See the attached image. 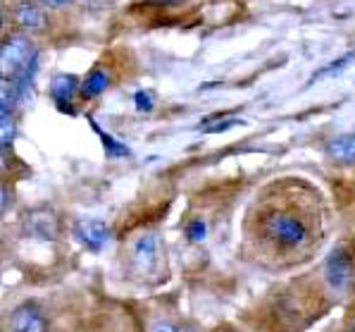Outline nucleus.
Wrapping results in <instances>:
<instances>
[{
  "label": "nucleus",
  "instance_id": "nucleus-1",
  "mask_svg": "<svg viewBox=\"0 0 355 332\" xmlns=\"http://www.w3.org/2000/svg\"><path fill=\"white\" fill-rule=\"evenodd\" d=\"M262 239H267V244L275 251L293 256L310 247L313 232L303 215L293 213V210H275L262 220Z\"/></svg>",
  "mask_w": 355,
  "mask_h": 332
},
{
  "label": "nucleus",
  "instance_id": "nucleus-2",
  "mask_svg": "<svg viewBox=\"0 0 355 332\" xmlns=\"http://www.w3.org/2000/svg\"><path fill=\"white\" fill-rule=\"evenodd\" d=\"M162 263V244L157 232H141L129 244V265L136 277H155Z\"/></svg>",
  "mask_w": 355,
  "mask_h": 332
},
{
  "label": "nucleus",
  "instance_id": "nucleus-3",
  "mask_svg": "<svg viewBox=\"0 0 355 332\" xmlns=\"http://www.w3.org/2000/svg\"><path fill=\"white\" fill-rule=\"evenodd\" d=\"M0 60H3L5 79H15V77H19V74H24L26 69L36 63L38 53L29 39H24V36H12V39H8L3 43V56H0Z\"/></svg>",
  "mask_w": 355,
  "mask_h": 332
},
{
  "label": "nucleus",
  "instance_id": "nucleus-4",
  "mask_svg": "<svg viewBox=\"0 0 355 332\" xmlns=\"http://www.w3.org/2000/svg\"><path fill=\"white\" fill-rule=\"evenodd\" d=\"M324 277L334 292H346L353 285L355 265L346 247H334L324 260Z\"/></svg>",
  "mask_w": 355,
  "mask_h": 332
},
{
  "label": "nucleus",
  "instance_id": "nucleus-5",
  "mask_svg": "<svg viewBox=\"0 0 355 332\" xmlns=\"http://www.w3.org/2000/svg\"><path fill=\"white\" fill-rule=\"evenodd\" d=\"M72 237L81 244L84 249L94 254H101L103 249L110 244L112 230L105 220H94V217H86V220H76L72 225Z\"/></svg>",
  "mask_w": 355,
  "mask_h": 332
},
{
  "label": "nucleus",
  "instance_id": "nucleus-6",
  "mask_svg": "<svg viewBox=\"0 0 355 332\" xmlns=\"http://www.w3.org/2000/svg\"><path fill=\"white\" fill-rule=\"evenodd\" d=\"M10 332H48V320L34 301L19 304L8 320Z\"/></svg>",
  "mask_w": 355,
  "mask_h": 332
},
{
  "label": "nucleus",
  "instance_id": "nucleus-7",
  "mask_svg": "<svg viewBox=\"0 0 355 332\" xmlns=\"http://www.w3.org/2000/svg\"><path fill=\"white\" fill-rule=\"evenodd\" d=\"M76 94H81V81L74 74H58L51 81V98L60 110H69Z\"/></svg>",
  "mask_w": 355,
  "mask_h": 332
},
{
  "label": "nucleus",
  "instance_id": "nucleus-8",
  "mask_svg": "<svg viewBox=\"0 0 355 332\" xmlns=\"http://www.w3.org/2000/svg\"><path fill=\"white\" fill-rule=\"evenodd\" d=\"M327 153H329V158H334L336 163H355V132L329 141Z\"/></svg>",
  "mask_w": 355,
  "mask_h": 332
},
{
  "label": "nucleus",
  "instance_id": "nucleus-9",
  "mask_svg": "<svg viewBox=\"0 0 355 332\" xmlns=\"http://www.w3.org/2000/svg\"><path fill=\"white\" fill-rule=\"evenodd\" d=\"M110 84V74L105 72L103 67H96L86 74V79L81 81V96L84 98H94V96H101L103 91L107 89Z\"/></svg>",
  "mask_w": 355,
  "mask_h": 332
},
{
  "label": "nucleus",
  "instance_id": "nucleus-10",
  "mask_svg": "<svg viewBox=\"0 0 355 332\" xmlns=\"http://www.w3.org/2000/svg\"><path fill=\"white\" fill-rule=\"evenodd\" d=\"M89 122H91V127H94V132L98 134V137H101L103 149H105V156H107V158H127V156H131L129 146H124L122 141H117L114 137H110V134H107L105 129L98 127L94 119H89Z\"/></svg>",
  "mask_w": 355,
  "mask_h": 332
},
{
  "label": "nucleus",
  "instance_id": "nucleus-11",
  "mask_svg": "<svg viewBox=\"0 0 355 332\" xmlns=\"http://www.w3.org/2000/svg\"><path fill=\"white\" fill-rule=\"evenodd\" d=\"M15 17H17V24L24 26V29H38L43 24V15L36 5L31 3H21L17 10H15Z\"/></svg>",
  "mask_w": 355,
  "mask_h": 332
},
{
  "label": "nucleus",
  "instance_id": "nucleus-12",
  "mask_svg": "<svg viewBox=\"0 0 355 332\" xmlns=\"http://www.w3.org/2000/svg\"><path fill=\"white\" fill-rule=\"evenodd\" d=\"M29 225H31V232H34L38 239H53V235H55V220H53L51 215L36 213L29 220Z\"/></svg>",
  "mask_w": 355,
  "mask_h": 332
},
{
  "label": "nucleus",
  "instance_id": "nucleus-13",
  "mask_svg": "<svg viewBox=\"0 0 355 332\" xmlns=\"http://www.w3.org/2000/svg\"><path fill=\"white\" fill-rule=\"evenodd\" d=\"M0 141H3V151L12 146V139H15V132H17V124H15V115L12 113H5L0 110Z\"/></svg>",
  "mask_w": 355,
  "mask_h": 332
},
{
  "label": "nucleus",
  "instance_id": "nucleus-14",
  "mask_svg": "<svg viewBox=\"0 0 355 332\" xmlns=\"http://www.w3.org/2000/svg\"><path fill=\"white\" fill-rule=\"evenodd\" d=\"M236 124H243V119H236V117L220 119V117H217V122H215V119H205L200 129H203L205 134H220V132H227V129L236 127Z\"/></svg>",
  "mask_w": 355,
  "mask_h": 332
},
{
  "label": "nucleus",
  "instance_id": "nucleus-15",
  "mask_svg": "<svg viewBox=\"0 0 355 332\" xmlns=\"http://www.w3.org/2000/svg\"><path fill=\"white\" fill-rule=\"evenodd\" d=\"M355 63V51L351 53V56H343L341 60H336V63H331V65H327L324 69H320L318 74L313 77V81H318L322 77H331V74H338V72H343L346 67H351V65Z\"/></svg>",
  "mask_w": 355,
  "mask_h": 332
},
{
  "label": "nucleus",
  "instance_id": "nucleus-16",
  "mask_svg": "<svg viewBox=\"0 0 355 332\" xmlns=\"http://www.w3.org/2000/svg\"><path fill=\"white\" fill-rule=\"evenodd\" d=\"M187 239L189 242H193V244H198V242H203L205 235H207V225L203 220H189V225H187Z\"/></svg>",
  "mask_w": 355,
  "mask_h": 332
},
{
  "label": "nucleus",
  "instance_id": "nucleus-17",
  "mask_svg": "<svg viewBox=\"0 0 355 332\" xmlns=\"http://www.w3.org/2000/svg\"><path fill=\"white\" fill-rule=\"evenodd\" d=\"M150 332H196V330L191 325L174 323V320H157V323H153Z\"/></svg>",
  "mask_w": 355,
  "mask_h": 332
},
{
  "label": "nucleus",
  "instance_id": "nucleus-18",
  "mask_svg": "<svg viewBox=\"0 0 355 332\" xmlns=\"http://www.w3.org/2000/svg\"><path fill=\"white\" fill-rule=\"evenodd\" d=\"M134 106L139 113H150L153 110V94L150 91H136L134 94Z\"/></svg>",
  "mask_w": 355,
  "mask_h": 332
},
{
  "label": "nucleus",
  "instance_id": "nucleus-19",
  "mask_svg": "<svg viewBox=\"0 0 355 332\" xmlns=\"http://www.w3.org/2000/svg\"><path fill=\"white\" fill-rule=\"evenodd\" d=\"M10 204H12V201H10V187H3V213L10 208Z\"/></svg>",
  "mask_w": 355,
  "mask_h": 332
},
{
  "label": "nucleus",
  "instance_id": "nucleus-20",
  "mask_svg": "<svg viewBox=\"0 0 355 332\" xmlns=\"http://www.w3.org/2000/svg\"><path fill=\"white\" fill-rule=\"evenodd\" d=\"M43 5H51V8H58V5H64L69 3V0H41Z\"/></svg>",
  "mask_w": 355,
  "mask_h": 332
},
{
  "label": "nucleus",
  "instance_id": "nucleus-21",
  "mask_svg": "<svg viewBox=\"0 0 355 332\" xmlns=\"http://www.w3.org/2000/svg\"><path fill=\"white\" fill-rule=\"evenodd\" d=\"M157 3H165V5H177V3H182V0H157Z\"/></svg>",
  "mask_w": 355,
  "mask_h": 332
},
{
  "label": "nucleus",
  "instance_id": "nucleus-22",
  "mask_svg": "<svg viewBox=\"0 0 355 332\" xmlns=\"http://www.w3.org/2000/svg\"><path fill=\"white\" fill-rule=\"evenodd\" d=\"M351 332H355V320H353V325H351Z\"/></svg>",
  "mask_w": 355,
  "mask_h": 332
},
{
  "label": "nucleus",
  "instance_id": "nucleus-23",
  "mask_svg": "<svg viewBox=\"0 0 355 332\" xmlns=\"http://www.w3.org/2000/svg\"><path fill=\"white\" fill-rule=\"evenodd\" d=\"M222 332H234V330H222Z\"/></svg>",
  "mask_w": 355,
  "mask_h": 332
}]
</instances>
